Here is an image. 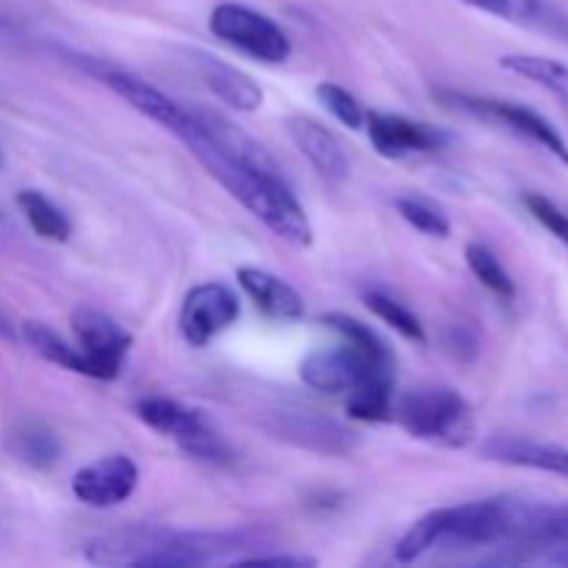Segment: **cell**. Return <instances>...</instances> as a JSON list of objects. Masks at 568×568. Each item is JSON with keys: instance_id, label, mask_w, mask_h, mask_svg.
Listing matches in <instances>:
<instances>
[{"instance_id": "cell-1", "label": "cell", "mask_w": 568, "mask_h": 568, "mask_svg": "<svg viewBox=\"0 0 568 568\" xmlns=\"http://www.w3.org/2000/svg\"><path fill=\"white\" fill-rule=\"evenodd\" d=\"M342 336L338 347L314 349L300 364L305 386L325 394H349L347 414L358 422H388L394 414V355L392 347L347 314L322 316Z\"/></svg>"}, {"instance_id": "cell-2", "label": "cell", "mask_w": 568, "mask_h": 568, "mask_svg": "<svg viewBox=\"0 0 568 568\" xmlns=\"http://www.w3.org/2000/svg\"><path fill=\"white\" fill-rule=\"evenodd\" d=\"M258 549L250 532H172L166 527H133L94 538L87 560L94 566H236L244 552Z\"/></svg>"}, {"instance_id": "cell-3", "label": "cell", "mask_w": 568, "mask_h": 568, "mask_svg": "<svg viewBox=\"0 0 568 568\" xmlns=\"http://www.w3.org/2000/svg\"><path fill=\"white\" fill-rule=\"evenodd\" d=\"M536 505L516 499H477V503L438 508L422 516L403 538L397 555L399 564H414L438 547H510L530 521Z\"/></svg>"}, {"instance_id": "cell-4", "label": "cell", "mask_w": 568, "mask_h": 568, "mask_svg": "<svg viewBox=\"0 0 568 568\" xmlns=\"http://www.w3.org/2000/svg\"><path fill=\"white\" fill-rule=\"evenodd\" d=\"M394 419L408 436L442 447H466L475 442V410L458 392L444 386H425L403 394L394 403Z\"/></svg>"}, {"instance_id": "cell-5", "label": "cell", "mask_w": 568, "mask_h": 568, "mask_svg": "<svg viewBox=\"0 0 568 568\" xmlns=\"http://www.w3.org/2000/svg\"><path fill=\"white\" fill-rule=\"evenodd\" d=\"M209 28L220 42L231 44L239 53L250 59L281 64L292 55V42L286 31L261 11L242 3H222L211 11Z\"/></svg>"}, {"instance_id": "cell-6", "label": "cell", "mask_w": 568, "mask_h": 568, "mask_svg": "<svg viewBox=\"0 0 568 568\" xmlns=\"http://www.w3.org/2000/svg\"><path fill=\"white\" fill-rule=\"evenodd\" d=\"M264 427L281 442L292 447L308 449L320 455H353L361 447V436L344 422L308 408H277L266 410Z\"/></svg>"}, {"instance_id": "cell-7", "label": "cell", "mask_w": 568, "mask_h": 568, "mask_svg": "<svg viewBox=\"0 0 568 568\" xmlns=\"http://www.w3.org/2000/svg\"><path fill=\"white\" fill-rule=\"evenodd\" d=\"M70 325L75 333V347L81 349L89 364V377L94 381L120 377L125 355L131 349V333L109 314L89 308V305H78L72 311Z\"/></svg>"}, {"instance_id": "cell-8", "label": "cell", "mask_w": 568, "mask_h": 568, "mask_svg": "<svg viewBox=\"0 0 568 568\" xmlns=\"http://www.w3.org/2000/svg\"><path fill=\"white\" fill-rule=\"evenodd\" d=\"M239 314H242V305L225 283H200L183 297L178 327L192 347H205L220 333L236 325Z\"/></svg>"}, {"instance_id": "cell-9", "label": "cell", "mask_w": 568, "mask_h": 568, "mask_svg": "<svg viewBox=\"0 0 568 568\" xmlns=\"http://www.w3.org/2000/svg\"><path fill=\"white\" fill-rule=\"evenodd\" d=\"M447 100H453L458 109L469 111V114L483 116V120H494L499 125L510 128L519 136L530 139L538 148L549 150L558 161L568 164V144L566 139L560 136L558 128L541 116L538 111L527 109V105L510 103V100H494V98H475V94H447Z\"/></svg>"}, {"instance_id": "cell-10", "label": "cell", "mask_w": 568, "mask_h": 568, "mask_svg": "<svg viewBox=\"0 0 568 568\" xmlns=\"http://www.w3.org/2000/svg\"><path fill=\"white\" fill-rule=\"evenodd\" d=\"M139 488V466L131 455H105L72 477V494L87 508H116Z\"/></svg>"}, {"instance_id": "cell-11", "label": "cell", "mask_w": 568, "mask_h": 568, "mask_svg": "<svg viewBox=\"0 0 568 568\" xmlns=\"http://www.w3.org/2000/svg\"><path fill=\"white\" fill-rule=\"evenodd\" d=\"M366 133L369 142L383 159H405V155L416 153H433V150L444 148L447 133L438 128L427 125V122L408 120L403 114H383V111H369L366 114Z\"/></svg>"}, {"instance_id": "cell-12", "label": "cell", "mask_w": 568, "mask_h": 568, "mask_svg": "<svg viewBox=\"0 0 568 568\" xmlns=\"http://www.w3.org/2000/svg\"><path fill=\"white\" fill-rule=\"evenodd\" d=\"M189 59L197 67L205 87H209L222 103L231 105V109L253 114V111H258L261 105H264V89H261L247 72L239 70V67L227 64V61L205 53V50H189Z\"/></svg>"}, {"instance_id": "cell-13", "label": "cell", "mask_w": 568, "mask_h": 568, "mask_svg": "<svg viewBox=\"0 0 568 568\" xmlns=\"http://www.w3.org/2000/svg\"><path fill=\"white\" fill-rule=\"evenodd\" d=\"M288 133H292L300 153L311 161V166H314L325 181H347L349 155L331 128L311 120V116H292V120H288Z\"/></svg>"}, {"instance_id": "cell-14", "label": "cell", "mask_w": 568, "mask_h": 568, "mask_svg": "<svg viewBox=\"0 0 568 568\" xmlns=\"http://www.w3.org/2000/svg\"><path fill=\"white\" fill-rule=\"evenodd\" d=\"M136 416L155 433H164V436L175 438L178 447H189L194 438L211 433V422L205 419V414H200L197 408H189V405L178 403L170 397H144L136 403Z\"/></svg>"}, {"instance_id": "cell-15", "label": "cell", "mask_w": 568, "mask_h": 568, "mask_svg": "<svg viewBox=\"0 0 568 568\" xmlns=\"http://www.w3.org/2000/svg\"><path fill=\"white\" fill-rule=\"evenodd\" d=\"M236 281L242 292L253 300L255 308L264 311L272 320L292 322L305 314V303L297 288L283 281V277L272 275V272L258 270V266H242L236 272Z\"/></svg>"}, {"instance_id": "cell-16", "label": "cell", "mask_w": 568, "mask_h": 568, "mask_svg": "<svg viewBox=\"0 0 568 568\" xmlns=\"http://www.w3.org/2000/svg\"><path fill=\"white\" fill-rule=\"evenodd\" d=\"M100 78H103V83L111 89V92L120 94V98L125 100L128 105H133L139 114L159 122L164 131H172V128L181 122L183 105L178 103V100H172L170 94L161 92V89H155L153 83L142 81V78L122 70H105Z\"/></svg>"}, {"instance_id": "cell-17", "label": "cell", "mask_w": 568, "mask_h": 568, "mask_svg": "<svg viewBox=\"0 0 568 568\" xmlns=\"http://www.w3.org/2000/svg\"><path fill=\"white\" fill-rule=\"evenodd\" d=\"M483 453H486V458L499 460V464L568 477V449L555 447V444H536L525 442V438H491L483 447Z\"/></svg>"}, {"instance_id": "cell-18", "label": "cell", "mask_w": 568, "mask_h": 568, "mask_svg": "<svg viewBox=\"0 0 568 568\" xmlns=\"http://www.w3.org/2000/svg\"><path fill=\"white\" fill-rule=\"evenodd\" d=\"M464 3L499 17V20L516 22V26L568 37V17L549 0H464Z\"/></svg>"}, {"instance_id": "cell-19", "label": "cell", "mask_w": 568, "mask_h": 568, "mask_svg": "<svg viewBox=\"0 0 568 568\" xmlns=\"http://www.w3.org/2000/svg\"><path fill=\"white\" fill-rule=\"evenodd\" d=\"M9 449L20 464L37 471L53 469L61 458V442L39 422H22L9 436Z\"/></svg>"}, {"instance_id": "cell-20", "label": "cell", "mask_w": 568, "mask_h": 568, "mask_svg": "<svg viewBox=\"0 0 568 568\" xmlns=\"http://www.w3.org/2000/svg\"><path fill=\"white\" fill-rule=\"evenodd\" d=\"M17 205H20L22 216L31 225V231L39 239H48V242H67L72 236V222L59 205L50 197H44L37 189H26V192L17 194Z\"/></svg>"}, {"instance_id": "cell-21", "label": "cell", "mask_w": 568, "mask_h": 568, "mask_svg": "<svg viewBox=\"0 0 568 568\" xmlns=\"http://www.w3.org/2000/svg\"><path fill=\"white\" fill-rule=\"evenodd\" d=\"M499 67L514 72V75H521L527 78V81L538 83V87L549 89L555 98H560L568 105V67L560 64V61L530 53H510L499 59Z\"/></svg>"}, {"instance_id": "cell-22", "label": "cell", "mask_w": 568, "mask_h": 568, "mask_svg": "<svg viewBox=\"0 0 568 568\" xmlns=\"http://www.w3.org/2000/svg\"><path fill=\"white\" fill-rule=\"evenodd\" d=\"M22 336H26L28 347L37 355H42L44 361H50V364L61 366V369L67 372H75V375L89 377V364L87 358H83L81 349L67 344L64 338L55 331H50L48 325H42V322H26V325H22Z\"/></svg>"}, {"instance_id": "cell-23", "label": "cell", "mask_w": 568, "mask_h": 568, "mask_svg": "<svg viewBox=\"0 0 568 568\" xmlns=\"http://www.w3.org/2000/svg\"><path fill=\"white\" fill-rule=\"evenodd\" d=\"M466 264H469L471 275L483 283L491 294H497L499 300L510 303L516 297V283L514 277L508 275V270L503 266V261L497 258L494 250H488L486 244H477L471 242L466 247Z\"/></svg>"}, {"instance_id": "cell-24", "label": "cell", "mask_w": 568, "mask_h": 568, "mask_svg": "<svg viewBox=\"0 0 568 568\" xmlns=\"http://www.w3.org/2000/svg\"><path fill=\"white\" fill-rule=\"evenodd\" d=\"M364 300H366V308H369L377 320L386 322L388 327H394L399 336L416 344L427 342L425 325H422V320L408 308V305H403L399 300H394L392 294L386 292H369Z\"/></svg>"}, {"instance_id": "cell-25", "label": "cell", "mask_w": 568, "mask_h": 568, "mask_svg": "<svg viewBox=\"0 0 568 568\" xmlns=\"http://www.w3.org/2000/svg\"><path fill=\"white\" fill-rule=\"evenodd\" d=\"M394 205H397V214L403 216L410 227L425 233V236L447 239L449 231H453V225H449L447 216L442 214V209H436V205L427 203V200L405 194V197L394 200Z\"/></svg>"}, {"instance_id": "cell-26", "label": "cell", "mask_w": 568, "mask_h": 568, "mask_svg": "<svg viewBox=\"0 0 568 568\" xmlns=\"http://www.w3.org/2000/svg\"><path fill=\"white\" fill-rule=\"evenodd\" d=\"M316 98H320V103L325 105V109L331 111L342 125H347L349 131L364 128L366 122L364 105H361L358 98H355L349 89H344L342 83H333V81L320 83V87H316Z\"/></svg>"}, {"instance_id": "cell-27", "label": "cell", "mask_w": 568, "mask_h": 568, "mask_svg": "<svg viewBox=\"0 0 568 568\" xmlns=\"http://www.w3.org/2000/svg\"><path fill=\"white\" fill-rule=\"evenodd\" d=\"M525 205H527V211L532 214V220L541 222V225L547 227L555 239H560V242L568 244V214H564V211H560L552 200L544 197V194L530 192V194H525Z\"/></svg>"}, {"instance_id": "cell-28", "label": "cell", "mask_w": 568, "mask_h": 568, "mask_svg": "<svg viewBox=\"0 0 568 568\" xmlns=\"http://www.w3.org/2000/svg\"><path fill=\"white\" fill-rule=\"evenodd\" d=\"M320 560L308 558V555H244L236 566H281V568H305V566H316Z\"/></svg>"}, {"instance_id": "cell-29", "label": "cell", "mask_w": 568, "mask_h": 568, "mask_svg": "<svg viewBox=\"0 0 568 568\" xmlns=\"http://www.w3.org/2000/svg\"><path fill=\"white\" fill-rule=\"evenodd\" d=\"M0 166H3V150H0Z\"/></svg>"}]
</instances>
